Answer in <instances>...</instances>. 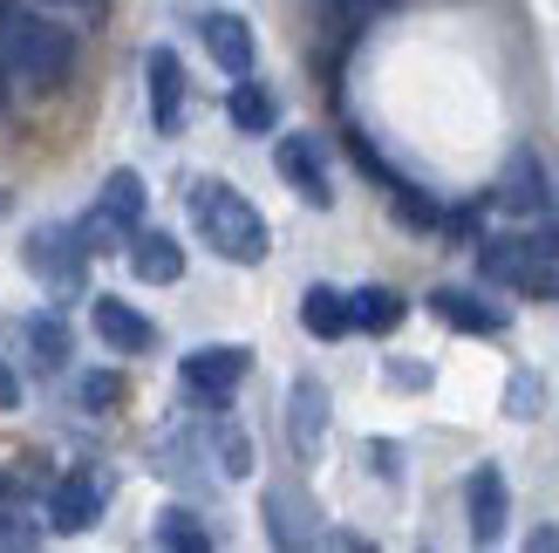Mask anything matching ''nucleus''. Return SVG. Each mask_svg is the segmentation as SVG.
<instances>
[{"mask_svg": "<svg viewBox=\"0 0 559 553\" xmlns=\"http://www.w3.org/2000/svg\"><path fill=\"white\" fill-rule=\"evenodd\" d=\"M191 226H199V239L212 246L218 260H233V267H260L273 254L266 219L246 205V191H233L226 178H199V185H191Z\"/></svg>", "mask_w": 559, "mask_h": 553, "instance_id": "obj_1", "label": "nucleus"}, {"mask_svg": "<svg viewBox=\"0 0 559 553\" xmlns=\"http://www.w3.org/2000/svg\"><path fill=\"white\" fill-rule=\"evenodd\" d=\"M8 69L27 82V90H62L69 69H75V35H69V27H55V21H41V14H21L14 48H8Z\"/></svg>", "mask_w": 559, "mask_h": 553, "instance_id": "obj_2", "label": "nucleus"}, {"mask_svg": "<svg viewBox=\"0 0 559 553\" xmlns=\"http://www.w3.org/2000/svg\"><path fill=\"white\" fill-rule=\"evenodd\" d=\"M103 506H109V472L82 464V472L55 479V492H48V527L55 533H90L96 519H103Z\"/></svg>", "mask_w": 559, "mask_h": 553, "instance_id": "obj_3", "label": "nucleus"}, {"mask_svg": "<svg viewBox=\"0 0 559 553\" xmlns=\"http://www.w3.org/2000/svg\"><path fill=\"white\" fill-rule=\"evenodd\" d=\"M246 363H253V355L246 349H233V342H212V349H191L185 363H178V376H185V390L191 397H205L212 410L226 403L239 383H246Z\"/></svg>", "mask_w": 559, "mask_h": 553, "instance_id": "obj_4", "label": "nucleus"}, {"mask_svg": "<svg viewBox=\"0 0 559 553\" xmlns=\"http://www.w3.org/2000/svg\"><path fill=\"white\" fill-rule=\"evenodd\" d=\"M27 267H35L55 294H69V287H82L90 246H82V233H75V226H41V233H27Z\"/></svg>", "mask_w": 559, "mask_h": 553, "instance_id": "obj_5", "label": "nucleus"}, {"mask_svg": "<svg viewBox=\"0 0 559 553\" xmlns=\"http://www.w3.org/2000/svg\"><path fill=\"white\" fill-rule=\"evenodd\" d=\"M273 164H280V178H287L294 191L314 212H328L334 205V185H328V164H321V137H280V151H273Z\"/></svg>", "mask_w": 559, "mask_h": 553, "instance_id": "obj_6", "label": "nucleus"}, {"mask_svg": "<svg viewBox=\"0 0 559 553\" xmlns=\"http://www.w3.org/2000/svg\"><path fill=\"white\" fill-rule=\"evenodd\" d=\"M90 321H96V336H103L109 349H117V355H144V349L157 342V328H151L144 315H136L130 301H117V294H103L96 308H90Z\"/></svg>", "mask_w": 559, "mask_h": 553, "instance_id": "obj_7", "label": "nucleus"}, {"mask_svg": "<svg viewBox=\"0 0 559 553\" xmlns=\"http://www.w3.org/2000/svg\"><path fill=\"white\" fill-rule=\"evenodd\" d=\"M498 205H506L512 219H539L546 212V172L533 151H512L506 157V178H498Z\"/></svg>", "mask_w": 559, "mask_h": 553, "instance_id": "obj_8", "label": "nucleus"}, {"mask_svg": "<svg viewBox=\"0 0 559 553\" xmlns=\"http://www.w3.org/2000/svg\"><path fill=\"white\" fill-rule=\"evenodd\" d=\"M287 437H294V451L300 458H314L321 451V437H328V390L314 376H300L294 383V397H287Z\"/></svg>", "mask_w": 559, "mask_h": 553, "instance_id": "obj_9", "label": "nucleus"}, {"mask_svg": "<svg viewBox=\"0 0 559 553\" xmlns=\"http://www.w3.org/2000/svg\"><path fill=\"white\" fill-rule=\"evenodd\" d=\"M199 35H205V55L226 75H253V27H246L239 14H205Z\"/></svg>", "mask_w": 559, "mask_h": 553, "instance_id": "obj_10", "label": "nucleus"}, {"mask_svg": "<svg viewBox=\"0 0 559 553\" xmlns=\"http://www.w3.org/2000/svg\"><path fill=\"white\" fill-rule=\"evenodd\" d=\"M498 533H506V472L478 464V472H471V540L491 546Z\"/></svg>", "mask_w": 559, "mask_h": 553, "instance_id": "obj_11", "label": "nucleus"}, {"mask_svg": "<svg viewBox=\"0 0 559 553\" xmlns=\"http://www.w3.org/2000/svg\"><path fill=\"white\" fill-rule=\"evenodd\" d=\"M430 315L451 321V328H464V336H498V328H506V308H491V301L464 294V287H437L430 294Z\"/></svg>", "mask_w": 559, "mask_h": 553, "instance_id": "obj_12", "label": "nucleus"}, {"mask_svg": "<svg viewBox=\"0 0 559 553\" xmlns=\"http://www.w3.org/2000/svg\"><path fill=\"white\" fill-rule=\"evenodd\" d=\"M144 75H151V117H157V130H178V117H185V69H178V55L151 48Z\"/></svg>", "mask_w": 559, "mask_h": 553, "instance_id": "obj_13", "label": "nucleus"}, {"mask_svg": "<svg viewBox=\"0 0 559 553\" xmlns=\"http://www.w3.org/2000/svg\"><path fill=\"white\" fill-rule=\"evenodd\" d=\"M130 267H136V281L171 287L178 273H185V246L171 233H130Z\"/></svg>", "mask_w": 559, "mask_h": 553, "instance_id": "obj_14", "label": "nucleus"}, {"mask_svg": "<svg viewBox=\"0 0 559 553\" xmlns=\"http://www.w3.org/2000/svg\"><path fill=\"white\" fill-rule=\"evenodd\" d=\"M525 267H533V246H525L519 233H498V239L478 246V273L498 281V287H525Z\"/></svg>", "mask_w": 559, "mask_h": 553, "instance_id": "obj_15", "label": "nucleus"}, {"mask_svg": "<svg viewBox=\"0 0 559 553\" xmlns=\"http://www.w3.org/2000/svg\"><path fill=\"white\" fill-rule=\"evenodd\" d=\"M300 328L307 336H321V342H334V336H348V294H334V287H307L300 294Z\"/></svg>", "mask_w": 559, "mask_h": 553, "instance_id": "obj_16", "label": "nucleus"}, {"mask_svg": "<svg viewBox=\"0 0 559 553\" xmlns=\"http://www.w3.org/2000/svg\"><path fill=\"white\" fill-rule=\"evenodd\" d=\"M525 246H533V267H525V287H519V294L559 301V226H539V233H525Z\"/></svg>", "mask_w": 559, "mask_h": 553, "instance_id": "obj_17", "label": "nucleus"}, {"mask_svg": "<svg viewBox=\"0 0 559 553\" xmlns=\"http://www.w3.org/2000/svg\"><path fill=\"white\" fill-rule=\"evenodd\" d=\"M226 109H233V123H239L246 137H266V130L280 123L273 90H266V82H246V75H239V90H233V103H226Z\"/></svg>", "mask_w": 559, "mask_h": 553, "instance_id": "obj_18", "label": "nucleus"}, {"mask_svg": "<svg viewBox=\"0 0 559 553\" xmlns=\"http://www.w3.org/2000/svg\"><path fill=\"white\" fill-rule=\"evenodd\" d=\"M348 321L369 328V336H389V328L403 321V294L396 287H361V294H348Z\"/></svg>", "mask_w": 559, "mask_h": 553, "instance_id": "obj_19", "label": "nucleus"}, {"mask_svg": "<svg viewBox=\"0 0 559 553\" xmlns=\"http://www.w3.org/2000/svg\"><path fill=\"white\" fill-rule=\"evenodd\" d=\"M157 546H178V553H205V546H212V533L199 527V513L171 506V513H157Z\"/></svg>", "mask_w": 559, "mask_h": 553, "instance_id": "obj_20", "label": "nucleus"}, {"mask_svg": "<svg viewBox=\"0 0 559 553\" xmlns=\"http://www.w3.org/2000/svg\"><path fill=\"white\" fill-rule=\"evenodd\" d=\"M27 349H35V369H62L69 363V328L55 315H35L27 321Z\"/></svg>", "mask_w": 559, "mask_h": 553, "instance_id": "obj_21", "label": "nucleus"}, {"mask_svg": "<svg viewBox=\"0 0 559 553\" xmlns=\"http://www.w3.org/2000/svg\"><path fill=\"white\" fill-rule=\"evenodd\" d=\"M389 205H396V219H403V226H424V233H430L437 219H443V212H437V205H430L416 185H389Z\"/></svg>", "mask_w": 559, "mask_h": 553, "instance_id": "obj_22", "label": "nucleus"}, {"mask_svg": "<svg viewBox=\"0 0 559 553\" xmlns=\"http://www.w3.org/2000/svg\"><path fill=\"white\" fill-rule=\"evenodd\" d=\"M123 403V376L117 369H90L82 376V410H117Z\"/></svg>", "mask_w": 559, "mask_h": 553, "instance_id": "obj_23", "label": "nucleus"}, {"mask_svg": "<svg viewBox=\"0 0 559 553\" xmlns=\"http://www.w3.org/2000/svg\"><path fill=\"white\" fill-rule=\"evenodd\" d=\"M266 519H273V540H280V546H300V540H314L307 527H294V492H266Z\"/></svg>", "mask_w": 559, "mask_h": 553, "instance_id": "obj_24", "label": "nucleus"}, {"mask_svg": "<svg viewBox=\"0 0 559 553\" xmlns=\"http://www.w3.org/2000/svg\"><path fill=\"white\" fill-rule=\"evenodd\" d=\"M533 403H539V383L519 376V383H512V417H533Z\"/></svg>", "mask_w": 559, "mask_h": 553, "instance_id": "obj_25", "label": "nucleus"}, {"mask_svg": "<svg viewBox=\"0 0 559 553\" xmlns=\"http://www.w3.org/2000/svg\"><path fill=\"white\" fill-rule=\"evenodd\" d=\"M348 21H369V14H382V8H396V0H334Z\"/></svg>", "mask_w": 559, "mask_h": 553, "instance_id": "obj_26", "label": "nucleus"}, {"mask_svg": "<svg viewBox=\"0 0 559 553\" xmlns=\"http://www.w3.org/2000/svg\"><path fill=\"white\" fill-rule=\"evenodd\" d=\"M14 403H21V383H14L8 363H0V410H14Z\"/></svg>", "mask_w": 559, "mask_h": 553, "instance_id": "obj_27", "label": "nucleus"}, {"mask_svg": "<svg viewBox=\"0 0 559 553\" xmlns=\"http://www.w3.org/2000/svg\"><path fill=\"white\" fill-rule=\"evenodd\" d=\"M48 8H75V14H103V0H48Z\"/></svg>", "mask_w": 559, "mask_h": 553, "instance_id": "obj_28", "label": "nucleus"}, {"mask_svg": "<svg viewBox=\"0 0 559 553\" xmlns=\"http://www.w3.org/2000/svg\"><path fill=\"white\" fill-rule=\"evenodd\" d=\"M8 75H14V69H8V62H0V109H8Z\"/></svg>", "mask_w": 559, "mask_h": 553, "instance_id": "obj_29", "label": "nucleus"}, {"mask_svg": "<svg viewBox=\"0 0 559 553\" xmlns=\"http://www.w3.org/2000/svg\"><path fill=\"white\" fill-rule=\"evenodd\" d=\"M0 212H8V191H0Z\"/></svg>", "mask_w": 559, "mask_h": 553, "instance_id": "obj_30", "label": "nucleus"}]
</instances>
